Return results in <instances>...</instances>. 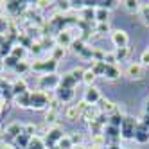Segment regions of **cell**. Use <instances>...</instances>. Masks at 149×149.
Returning <instances> with one entry per match:
<instances>
[{
	"instance_id": "obj_1",
	"label": "cell",
	"mask_w": 149,
	"mask_h": 149,
	"mask_svg": "<svg viewBox=\"0 0 149 149\" xmlns=\"http://www.w3.org/2000/svg\"><path fill=\"white\" fill-rule=\"evenodd\" d=\"M138 119H135V117L131 115H126L124 120L120 124V138H124V140H131V138L135 136V131H136V126H138Z\"/></svg>"
},
{
	"instance_id": "obj_2",
	"label": "cell",
	"mask_w": 149,
	"mask_h": 149,
	"mask_svg": "<svg viewBox=\"0 0 149 149\" xmlns=\"http://www.w3.org/2000/svg\"><path fill=\"white\" fill-rule=\"evenodd\" d=\"M111 41H113V45L117 49H120V47H127V43H130V36H127L126 31H113L111 33Z\"/></svg>"
},
{
	"instance_id": "obj_3",
	"label": "cell",
	"mask_w": 149,
	"mask_h": 149,
	"mask_svg": "<svg viewBox=\"0 0 149 149\" xmlns=\"http://www.w3.org/2000/svg\"><path fill=\"white\" fill-rule=\"evenodd\" d=\"M127 76L131 79H144L146 77V67H142L140 63H131L127 67Z\"/></svg>"
},
{
	"instance_id": "obj_4",
	"label": "cell",
	"mask_w": 149,
	"mask_h": 149,
	"mask_svg": "<svg viewBox=\"0 0 149 149\" xmlns=\"http://www.w3.org/2000/svg\"><path fill=\"white\" fill-rule=\"evenodd\" d=\"M133 140H135V142H138V144H147V142H149V127H146L144 124L138 122Z\"/></svg>"
},
{
	"instance_id": "obj_5",
	"label": "cell",
	"mask_w": 149,
	"mask_h": 149,
	"mask_svg": "<svg viewBox=\"0 0 149 149\" xmlns=\"http://www.w3.org/2000/svg\"><path fill=\"white\" fill-rule=\"evenodd\" d=\"M101 99V93H99V90L95 88V86H90L88 90H86V95H84V102H90V104H95Z\"/></svg>"
},
{
	"instance_id": "obj_6",
	"label": "cell",
	"mask_w": 149,
	"mask_h": 149,
	"mask_svg": "<svg viewBox=\"0 0 149 149\" xmlns=\"http://www.w3.org/2000/svg\"><path fill=\"white\" fill-rule=\"evenodd\" d=\"M99 102H101V110H102V113H108L110 117L117 111V104H113L111 101H108V99H99Z\"/></svg>"
},
{
	"instance_id": "obj_7",
	"label": "cell",
	"mask_w": 149,
	"mask_h": 149,
	"mask_svg": "<svg viewBox=\"0 0 149 149\" xmlns=\"http://www.w3.org/2000/svg\"><path fill=\"white\" fill-rule=\"evenodd\" d=\"M104 136L106 138H113V140H119L120 138V127H115V126L108 124L104 127Z\"/></svg>"
},
{
	"instance_id": "obj_8",
	"label": "cell",
	"mask_w": 149,
	"mask_h": 149,
	"mask_svg": "<svg viewBox=\"0 0 149 149\" xmlns=\"http://www.w3.org/2000/svg\"><path fill=\"white\" fill-rule=\"evenodd\" d=\"M104 77H108V79H119L120 77V70L117 68L115 65H108V67H106V72H104Z\"/></svg>"
},
{
	"instance_id": "obj_9",
	"label": "cell",
	"mask_w": 149,
	"mask_h": 149,
	"mask_svg": "<svg viewBox=\"0 0 149 149\" xmlns=\"http://www.w3.org/2000/svg\"><path fill=\"white\" fill-rule=\"evenodd\" d=\"M124 7H126L130 13H138L142 6H140V2H136V0H126V2H124Z\"/></svg>"
},
{
	"instance_id": "obj_10",
	"label": "cell",
	"mask_w": 149,
	"mask_h": 149,
	"mask_svg": "<svg viewBox=\"0 0 149 149\" xmlns=\"http://www.w3.org/2000/svg\"><path fill=\"white\" fill-rule=\"evenodd\" d=\"M106 61H97L95 65L92 67V72L95 74V76H104V72H106Z\"/></svg>"
},
{
	"instance_id": "obj_11",
	"label": "cell",
	"mask_w": 149,
	"mask_h": 149,
	"mask_svg": "<svg viewBox=\"0 0 149 149\" xmlns=\"http://www.w3.org/2000/svg\"><path fill=\"white\" fill-rule=\"evenodd\" d=\"M95 16H97V20H99L101 24H104V22H108V16H110V11H106V9L99 7L97 11H95Z\"/></svg>"
},
{
	"instance_id": "obj_12",
	"label": "cell",
	"mask_w": 149,
	"mask_h": 149,
	"mask_svg": "<svg viewBox=\"0 0 149 149\" xmlns=\"http://www.w3.org/2000/svg\"><path fill=\"white\" fill-rule=\"evenodd\" d=\"M127 54H130V49H127V47H120V49L115 50V59L117 61H122V59L127 58Z\"/></svg>"
},
{
	"instance_id": "obj_13",
	"label": "cell",
	"mask_w": 149,
	"mask_h": 149,
	"mask_svg": "<svg viewBox=\"0 0 149 149\" xmlns=\"http://www.w3.org/2000/svg\"><path fill=\"white\" fill-rule=\"evenodd\" d=\"M45 97H43V95H40V93H36V95H33V101H31V102H33V106H36V108H41V106H45Z\"/></svg>"
},
{
	"instance_id": "obj_14",
	"label": "cell",
	"mask_w": 149,
	"mask_h": 149,
	"mask_svg": "<svg viewBox=\"0 0 149 149\" xmlns=\"http://www.w3.org/2000/svg\"><path fill=\"white\" fill-rule=\"evenodd\" d=\"M138 13H140V18H142V22H144L146 25H149V4H147V6H142V7H140V11H138Z\"/></svg>"
},
{
	"instance_id": "obj_15",
	"label": "cell",
	"mask_w": 149,
	"mask_h": 149,
	"mask_svg": "<svg viewBox=\"0 0 149 149\" xmlns=\"http://www.w3.org/2000/svg\"><path fill=\"white\" fill-rule=\"evenodd\" d=\"M77 117H79V108H77V106H72V108H68V110H67V119L76 120Z\"/></svg>"
},
{
	"instance_id": "obj_16",
	"label": "cell",
	"mask_w": 149,
	"mask_h": 149,
	"mask_svg": "<svg viewBox=\"0 0 149 149\" xmlns=\"http://www.w3.org/2000/svg\"><path fill=\"white\" fill-rule=\"evenodd\" d=\"M70 97H72V90L70 88H59V99L68 101Z\"/></svg>"
},
{
	"instance_id": "obj_17",
	"label": "cell",
	"mask_w": 149,
	"mask_h": 149,
	"mask_svg": "<svg viewBox=\"0 0 149 149\" xmlns=\"http://www.w3.org/2000/svg\"><path fill=\"white\" fill-rule=\"evenodd\" d=\"M93 79H95V74L92 72V68L84 72V76H83V81L86 83V84H92V81H93Z\"/></svg>"
},
{
	"instance_id": "obj_18",
	"label": "cell",
	"mask_w": 149,
	"mask_h": 149,
	"mask_svg": "<svg viewBox=\"0 0 149 149\" xmlns=\"http://www.w3.org/2000/svg\"><path fill=\"white\" fill-rule=\"evenodd\" d=\"M140 65L142 67H149V49H146L142 52V56H140Z\"/></svg>"
},
{
	"instance_id": "obj_19",
	"label": "cell",
	"mask_w": 149,
	"mask_h": 149,
	"mask_svg": "<svg viewBox=\"0 0 149 149\" xmlns=\"http://www.w3.org/2000/svg\"><path fill=\"white\" fill-rule=\"evenodd\" d=\"M15 93H25V83L24 81H18L15 84Z\"/></svg>"
},
{
	"instance_id": "obj_20",
	"label": "cell",
	"mask_w": 149,
	"mask_h": 149,
	"mask_svg": "<svg viewBox=\"0 0 149 149\" xmlns=\"http://www.w3.org/2000/svg\"><path fill=\"white\" fill-rule=\"evenodd\" d=\"M97 31H99L101 34H104V33H108V31H110V24H108V22H104V24H99Z\"/></svg>"
},
{
	"instance_id": "obj_21",
	"label": "cell",
	"mask_w": 149,
	"mask_h": 149,
	"mask_svg": "<svg viewBox=\"0 0 149 149\" xmlns=\"http://www.w3.org/2000/svg\"><path fill=\"white\" fill-rule=\"evenodd\" d=\"M7 131H9V135H18V131H20V126H18V124H11Z\"/></svg>"
},
{
	"instance_id": "obj_22",
	"label": "cell",
	"mask_w": 149,
	"mask_h": 149,
	"mask_svg": "<svg viewBox=\"0 0 149 149\" xmlns=\"http://www.w3.org/2000/svg\"><path fill=\"white\" fill-rule=\"evenodd\" d=\"M29 146H31V149H43V146H41V142L38 140V138H34V140L31 142Z\"/></svg>"
},
{
	"instance_id": "obj_23",
	"label": "cell",
	"mask_w": 149,
	"mask_h": 149,
	"mask_svg": "<svg viewBox=\"0 0 149 149\" xmlns=\"http://www.w3.org/2000/svg\"><path fill=\"white\" fill-rule=\"evenodd\" d=\"M140 124H144L146 127H149V115H147V113H144V115L140 117Z\"/></svg>"
},
{
	"instance_id": "obj_24",
	"label": "cell",
	"mask_w": 149,
	"mask_h": 149,
	"mask_svg": "<svg viewBox=\"0 0 149 149\" xmlns=\"http://www.w3.org/2000/svg\"><path fill=\"white\" fill-rule=\"evenodd\" d=\"M144 113H147L149 115V99L146 101V104H144Z\"/></svg>"
}]
</instances>
